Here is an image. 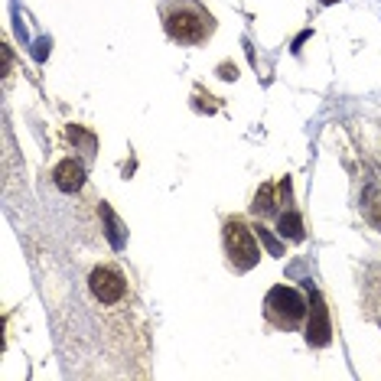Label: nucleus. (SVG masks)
<instances>
[{
  "label": "nucleus",
  "instance_id": "1",
  "mask_svg": "<svg viewBox=\"0 0 381 381\" xmlns=\"http://www.w3.org/2000/svg\"><path fill=\"white\" fill-rule=\"evenodd\" d=\"M306 303L303 297H300L293 287H274L271 293H267L264 300V313H267V320L274 323V326L281 329H293L300 323V316H303Z\"/></svg>",
  "mask_w": 381,
  "mask_h": 381
},
{
  "label": "nucleus",
  "instance_id": "2",
  "mask_svg": "<svg viewBox=\"0 0 381 381\" xmlns=\"http://www.w3.org/2000/svg\"><path fill=\"white\" fill-rule=\"evenodd\" d=\"M212 24H209V14H202L199 7H186V10H169L167 14V33L179 43H202L209 36Z\"/></svg>",
  "mask_w": 381,
  "mask_h": 381
},
{
  "label": "nucleus",
  "instance_id": "3",
  "mask_svg": "<svg viewBox=\"0 0 381 381\" xmlns=\"http://www.w3.org/2000/svg\"><path fill=\"white\" fill-rule=\"evenodd\" d=\"M225 251H229L231 264L241 267V271L258 264V258H261L258 241H254L251 229H244L241 219H231L229 225H225Z\"/></svg>",
  "mask_w": 381,
  "mask_h": 381
},
{
  "label": "nucleus",
  "instance_id": "4",
  "mask_svg": "<svg viewBox=\"0 0 381 381\" xmlns=\"http://www.w3.org/2000/svg\"><path fill=\"white\" fill-rule=\"evenodd\" d=\"M88 287H92V293L101 303H118V300L124 297V277L118 274L115 267H98V271H92Z\"/></svg>",
  "mask_w": 381,
  "mask_h": 381
},
{
  "label": "nucleus",
  "instance_id": "5",
  "mask_svg": "<svg viewBox=\"0 0 381 381\" xmlns=\"http://www.w3.org/2000/svg\"><path fill=\"white\" fill-rule=\"evenodd\" d=\"M310 303L313 306H310V323H306V343H310V345H326L329 343V333H333L326 303H323L320 293H313Z\"/></svg>",
  "mask_w": 381,
  "mask_h": 381
},
{
  "label": "nucleus",
  "instance_id": "6",
  "mask_svg": "<svg viewBox=\"0 0 381 381\" xmlns=\"http://www.w3.org/2000/svg\"><path fill=\"white\" fill-rule=\"evenodd\" d=\"M53 179L62 192H78L85 183V167L78 160H62L59 167L53 169Z\"/></svg>",
  "mask_w": 381,
  "mask_h": 381
},
{
  "label": "nucleus",
  "instance_id": "7",
  "mask_svg": "<svg viewBox=\"0 0 381 381\" xmlns=\"http://www.w3.org/2000/svg\"><path fill=\"white\" fill-rule=\"evenodd\" d=\"M277 231L293 238V241H300V238H303V219H300L297 212H283L281 221H277Z\"/></svg>",
  "mask_w": 381,
  "mask_h": 381
},
{
  "label": "nucleus",
  "instance_id": "8",
  "mask_svg": "<svg viewBox=\"0 0 381 381\" xmlns=\"http://www.w3.org/2000/svg\"><path fill=\"white\" fill-rule=\"evenodd\" d=\"M368 221H372L375 229H381V192H375V189H368Z\"/></svg>",
  "mask_w": 381,
  "mask_h": 381
},
{
  "label": "nucleus",
  "instance_id": "9",
  "mask_svg": "<svg viewBox=\"0 0 381 381\" xmlns=\"http://www.w3.org/2000/svg\"><path fill=\"white\" fill-rule=\"evenodd\" d=\"M271 186H261V192L254 196V212H261V215H267L271 209H274V202H271Z\"/></svg>",
  "mask_w": 381,
  "mask_h": 381
},
{
  "label": "nucleus",
  "instance_id": "10",
  "mask_svg": "<svg viewBox=\"0 0 381 381\" xmlns=\"http://www.w3.org/2000/svg\"><path fill=\"white\" fill-rule=\"evenodd\" d=\"M258 235H261V238H264V241H267V248H271V254H281V248H277V241H274V238H271V235H267L264 229H258Z\"/></svg>",
  "mask_w": 381,
  "mask_h": 381
},
{
  "label": "nucleus",
  "instance_id": "11",
  "mask_svg": "<svg viewBox=\"0 0 381 381\" xmlns=\"http://www.w3.org/2000/svg\"><path fill=\"white\" fill-rule=\"evenodd\" d=\"M0 56H4V75H7V72H10V49L4 46V49H0Z\"/></svg>",
  "mask_w": 381,
  "mask_h": 381
},
{
  "label": "nucleus",
  "instance_id": "12",
  "mask_svg": "<svg viewBox=\"0 0 381 381\" xmlns=\"http://www.w3.org/2000/svg\"><path fill=\"white\" fill-rule=\"evenodd\" d=\"M323 4H335V0H323Z\"/></svg>",
  "mask_w": 381,
  "mask_h": 381
}]
</instances>
